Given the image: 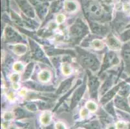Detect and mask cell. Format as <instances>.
<instances>
[{"mask_svg":"<svg viewBox=\"0 0 130 129\" xmlns=\"http://www.w3.org/2000/svg\"><path fill=\"white\" fill-rule=\"evenodd\" d=\"M63 8L68 13H74L78 10V5L74 0H66L64 2Z\"/></svg>","mask_w":130,"mask_h":129,"instance_id":"obj_1","label":"cell"},{"mask_svg":"<svg viewBox=\"0 0 130 129\" xmlns=\"http://www.w3.org/2000/svg\"><path fill=\"white\" fill-rule=\"evenodd\" d=\"M106 43L109 48L113 50H119L121 47L120 42L114 36H109L107 39Z\"/></svg>","mask_w":130,"mask_h":129,"instance_id":"obj_2","label":"cell"},{"mask_svg":"<svg viewBox=\"0 0 130 129\" xmlns=\"http://www.w3.org/2000/svg\"><path fill=\"white\" fill-rule=\"evenodd\" d=\"M52 119L53 116H52V113L50 111H44L40 116V121L43 126L50 125L52 121Z\"/></svg>","mask_w":130,"mask_h":129,"instance_id":"obj_3","label":"cell"},{"mask_svg":"<svg viewBox=\"0 0 130 129\" xmlns=\"http://www.w3.org/2000/svg\"><path fill=\"white\" fill-rule=\"evenodd\" d=\"M89 10L91 14L96 16L101 15L102 12V9L101 6L96 2H93L91 3L89 7Z\"/></svg>","mask_w":130,"mask_h":129,"instance_id":"obj_4","label":"cell"},{"mask_svg":"<svg viewBox=\"0 0 130 129\" xmlns=\"http://www.w3.org/2000/svg\"><path fill=\"white\" fill-rule=\"evenodd\" d=\"M51 79V74L47 70H43L38 74V80L42 82H49Z\"/></svg>","mask_w":130,"mask_h":129,"instance_id":"obj_5","label":"cell"},{"mask_svg":"<svg viewBox=\"0 0 130 129\" xmlns=\"http://www.w3.org/2000/svg\"><path fill=\"white\" fill-rule=\"evenodd\" d=\"M13 52L18 56H22L27 52V46L23 44H17L13 47Z\"/></svg>","mask_w":130,"mask_h":129,"instance_id":"obj_6","label":"cell"},{"mask_svg":"<svg viewBox=\"0 0 130 129\" xmlns=\"http://www.w3.org/2000/svg\"><path fill=\"white\" fill-rule=\"evenodd\" d=\"M105 44L104 41H102L100 40H98V39H96V40H93L91 43V47L92 48L96 50H102L104 47Z\"/></svg>","mask_w":130,"mask_h":129,"instance_id":"obj_7","label":"cell"},{"mask_svg":"<svg viewBox=\"0 0 130 129\" xmlns=\"http://www.w3.org/2000/svg\"><path fill=\"white\" fill-rule=\"evenodd\" d=\"M86 107L91 113L96 112V110H98V105L93 101H87L86 104Z\"/></svg>","mask_w":130,"mask_h":129,"instance_id":"obj_8","label":"cell"},{"mask_svg":"<svg viewBox=\"0 0 130 129\" xmlns=\"http://www.w3.org/2000/svg\"><path fill=\"white\" fill-rule=\"evenodd\" d=\"M62 74L64 76H69L72 73V68L68 63H63L61 67Z\"/></svg>","mask_w":130,"mask_h":129,"instance_id":"obj_9","label":"cell"},{"mask_svg":"<svg viewBox=\"0 0 130 129\" xmlns=\"http://www.w3.org/2000/svg\"><path fill=\"white\" fill-rule=\"evenodd\" d=\"M12 68L15 72H16L18 73H20L24 70L25 66L22 62L17 61V62L14 63V65H13L12 66Z\"/></svg>","mask_w":130,"mask_h":129,"instance_id":"obj_10","label":"cell"},{"mask_svg":"<svg viewBox=\"0 0 130 129\" xmlns=\"http://www.w3.org/2000/svg\"><path fill=\"white\" fill-rule=\"evenodd\" d=\"M116 129H127L128 123L124 121H119L115 124Z\"/></svg>","mask_w":130,"mask_h":129,"instance_id":"obj_11","label":"cell"},{"mask_svg":"<svg viewBox=\"0 0 130 129\" xmlns=\"http://www.w3.org/2000/svg\"><path fill=\"white\" fill-rule=\"evenodd\" d=\"M3 118L5 121H8V122H9L10 121L12 120V119H14V115L13 112H5V114H3Z\"/></svg>","mask_w":130,"mask_h":129,"instance_id":"obj_12","label":"cell"},{"mask_svg":"<svg viewBox=\"0 0 130 129\" xmlns=\"http://www.w3.org/2000/svg\"><path fill=\"white\" fill-rule=\"evenodd\" d=\"M89 111L88 110L87 108H82L80 111V116L82 119H86V118L89 116Z\"/></svg>","mask_w":130,"mask_h":129,"instance_id":"obj_13","label":"cell"},{"mask_svg":"<svg viewBox=\"0 0 130 129\" xmlns=\"http://www.w3.org/2000/svg\"><path fill=\"white\" fill-rule=\"evenodd\" d=\"M10 80L11 82L12 83H18V81L20 80V76L19 73L16 72L12 74L10 77Z\"/></svg>","mask_w":130,"mask_h":129,"instance_id":"obj_14","label":"cell"},{"mask_svg":"<svg viewBox=\"0 0 130 129\" xmlns=\"http://www.w3.org/2000/svg\"><path fill=\"white\" fill-rule=\"evenodd\" d=\"M56 23H57L58 24H61V23H63L65 21V20H66V16L63 14H58L56 17Z\"/></svg>","mask_w":130,"mask_h":129,"instance_id":"obj_15","label":"cell"},{"mask_svg":"<svg viewBox=\"0 0 130 129\" xmlns=\"http://www.w3.org/2000/svg\"><path fill=\"white\" fill-rule=\"evenodd\" d=\"M55 128L56 129H67L66 125L61 121H58L55 124Z\"/></svg>","mask_w":130,"mask_h":129,"instance_id":"obj_16","label":"cell"},{"mask_svg":"<svg viewBox=\"0 0 130 129\" xmlns=\"http://www.w3.org/2000/svg\"><path fill=\"white\" fill-rule=\"evenodd\" d=\"M7 98L9 101H14L16 99V96H15L14 93L13 92H9V94H7Z\"/></svg>","mask_w":130,"mask_h":129,"instance_id":"obj_17","label":"cell"},{"mask_svg":"<svg viewBox=\"0 0 130 129\" xmlns=\"http://www.w3.org/2000/svg\"><path fill=\"white\" fill-rule=\"evenodd\" d=\"M123 9L126 12H130V5L128 3H125L123 5Z\"/></svg>","mask_w":130,"mask_h":129,"instance_id":"obj_18","label":"cell"},{"mask_svg":"<svg viewBox=\"0 0 130 129\" xmlns=\"http://www.w3.org/2000/svg\"><path fill=\"white\" fill-rule=\"evenodd\" d=\"M27 89H25V88H22L21 90H20V92H19V95L20 96H25L26 95H27Z\"/></svg>","mask_w":130,"mask_h":129,"instance_id":"obj_19","label":"cell"},{"mask_svg":"<svg viewBox=\"0 0 130 129\" xmlns=\"http://www.w3.org/2000/svg\"><path fill=\"white\" fill-rule=\"evenodd\" d=\"M12 87L13 89L18 90L20 88V85H19L18 83H12Z\"/></svg>","mask_w":130,"mask_h":129,"instance_id":"obj_20","label":"cell"},{"mask_svg":"<svg viewBox=\"0 0 130 129\" xmlns=\"http://www.w3.org/2000/svg\"><path fill=\"white\" fill-rule=\"evenodd\" d=\"M9 125H8V121H5V123H2V128L3 129H7L9 128Z\"/></svg>","mask_w":130,"mask_h":129,"instance_id":"obj_21","label":"cell"},{"mask_svg":"<svg viewBox=\"0 0 130 129\" xmlns=\"http://www.w3.org/2000/svg\"><path fill=\"white\" fill-rule=\"evenodd\" d=\"M103 2H104L105 4L106 5H111L113 3L114 0H103Z\"/></svg>","mask_w":130,"mask_h":129,"instance_id":"obj_22","label":"cell"},{"mask_svg":"<svg viewBox=\"0 0 130 129\" xmlns=\"http://www.w3.org/2000/svg\"><path fill=\"white\" fill-rule=\"evenodd\" d=\"M106 129H116L115 125H112V124H111V125H109L108 126L106 127Z\"/></svg>","mask_w":130,"mask_h":129,"instance_id":"obj_23","label":"cell"}]
</instances>
